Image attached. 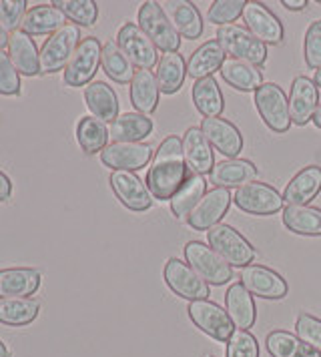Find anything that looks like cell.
Listing matches in <instances>:
<instances>
[{
    "label": "cell",
    "mask_w": 321,
    "mask_h": 357,
    "mask_svg": "<svg viewBox=\"0 0 321 357\" xmlns=\"http://www.w3.org/2000/svg\"><path fill=\"white\" fill-rule=\"evenodd\" d=\"M189 177V167L183 155V143L177 135H169L153 155L147 173V187L153 199L171 201Z\"/></svg>",
    "instance_id": "1"
},
{
    "label": "cell",
    "mask_w": 321,
    "mask_h": 357,
    "mask_svg": "<svg viewBox=\"0 0 321 357\" xmlns=\"http://www.w3.org/2000/svg\"><path fill=\"white\" fill-rule=\"evenodd\" d=\"M139 26L153 45L163 52H177L181 47V34L177 33L171 18L167 17L165 8L159 2L149 0L139 8Z\"/></svg>",
    "instance_id": "2"
},
{
    "label": "cell",
    "mask_w": 321,
    "mask_h": 357,
    "mask_svg": "<svg viewBox=\"0 0 321 357\" xmlns=\"http://www.w3.org/2000/svg\"><path fill=\"white\" fill-rule=\"evenodd\" d=\"M217 43L221 45L225 54H229L235 61H245L255 66H261L267 61V47L261 40H257L247 29L237 24L219 26Z\"/></svg>",
    "instance_id": "3"
},
{
    "label": "cell",
    "mask_w": 321,
    "mask_h": 357,
    "mask_svg": "<svg viewBox=\"0 0 321 357\" xmlns=\"http://www.w3.org/2000/svg\"><path fill=\"white\" fill-rule=\"evenodd\" d=\"M79 45L80 29L75 24H66L61 31L50 34L40 49V75L64 70Z\"/></svg>",
    "instance_id": "4"
},
{
    "label": "cell",
    "mask_w": 321,
    "mask_h": 357,
    "mask_svg": "<svg viewBox=\"0 0 321 357\" xmlns=\"http://www.w3.org/2000/svg\"><path fill=\"white\" fill-rule=\"evenodd\" d=\"M103 59V45L96 36H87L80 40V45L75 50L73 59L64 68V84L70 89L89 86L95 79L96 70L100 66Z\"/></svg>",
    "instance_id": "5"
},
{
    "label": "cell",
    "mask_w": 321,
    "mask_h": 357,
    "mask_svg": "<svg viewBox=\"0 0 321 357\" xmlns=\"http://www.w3.org/2000/svg\"><path fill=\"white\" fill-rule=\"evenodd\" d=\"M209 247H213L231 267H247L255 259V249L231 225H215L207 231Z\"/></svg>",
    "instance_id": "6"
},
{
    "label": "cell",
    "mask_w": 321,
    "mask_h": 357,
    "mask_svg": "<svg viewBox=\"0 0 321 357\" xmlns=\"http://www.w3.org/2000/svg\"><path fill=\"white\" fill-rule=\"evenodd\" d=\"M185 261L209 285H225L233 279V267L203 241H189L185 245Z\"/></svg>",
    "instance_id": "7"
},
{
    "label": "cell",
    "mask_w": 321,
    "mask_h": 357,
    "mask_svg": "<svg viewBox=\"0 0 321 357\" xmlns=\"http://www.w3.org/2000/svg\"><path fill=\"white\" fill-rule=\"evenodd\" d=\"M255 107L263 123L273 132H288L291 129L289 98L275 82H263L255 91Z\"/></svg>",
    "instance_id": "8"
},
{
    "label": "cell",
    "mask_w": 321,
    "mask_h": 357,
    "mask_svg": "<svg viewBox=\"0 0 321 357\" xmlns=\"http://www.w3.org/2000/svg\"><path fill=\"white\" fill-rule=\"evenodd\" d=\"M163 277H165V283L169 285V289L175 295H179L181 299L201 301V299H207L211 295L207 281L201 279V275L193 269L187 261L171 257L165 263Z\"/></svg>",
    "instance_id": "9"
},
{
    "label": "cell",
    "mask_w": 321,
    "mask_h": 357,
    "mask_svg": "<svg viewBox=\"0 0 321 357\" xmlns=\"http://www.w3.org/2000/svg\"><path fill=\"white\" fill-rule=\"evenodd\" d=\"M233 203L241 211L249 213V215L267 217V215H275L277 211H281L285 201H283V195H279L277 189H273L271 185L253 181L235 191Z\"/></svg>",
    "instance_id": "10"
},
{
    "label": "cell",
    "mask_w": 321,
    "mask_h": 357,
    "mask_svg": "<svg viewBox=\"0 0 321 357\" xmlns=\"http://www.w3.org/2000/svg\"><path fill=\"white\" fill-rule=\"evenodd\" d=\"M117 45L127 54L133 66H137L139 70H151L159 63L157 47L135 22H125L121 26V31L117 34Z\"/></svg>",
    "instance_id": "11"
},
{
    "label": "cell",
    "mask_w": 321,
    "mask_h": 357,
    "mask_svg": "<svg viewBox=\"0 0 321 357\" xmlns=\"http://www.w3.org/2000/svg\"><path fill=\"white\" fill-rule=\"evenodd\" d=\"M187 311H189V317H191L193 324L215 341L227 343L229 337L233 335V331H235V325L229 319V313L221 305H217V303H213L209 299L191 301Z\"/></svg>",
    "instance_id": "12"
},
{
    "label": "cell",
    "mask_w": 321,
    "mask_h": 357,
    "mask_svg": "<svg viewBox=\"0 0 321 357\" xmlns=\"http://www.w3.org/2000/svg\"><path fill=\"white\" fill-rule=\"evenodd\" d=\"M231 203H233V195L229 193V189L215 187V189L207 191V195L199 201V205L187 217V223L195 231H209L221 223Z\"/></svg>",
    "instance_id": "13"
},
{
    "label": "cell",
    "mask_w": 321,
    "mask_h": 357,
    "mask_svg": "<svg viewBox=\"0 0 321 357\" xmlns=\"http://www.w3.org/2000/svg\"><path fill=\"white\" fill-rule=\"evenodd\" d=\"M243 20H245V29L265 47L267 45L277 47L283 43V24L263 2H247L243 10Z\"/></svg>",
    "instance_id": "14"
},
{
    "label": "cell",
    "mask_w": 321,
    "mask_h": 357,
    "mask_svg": "<svg viewBox=\"0 0 321 357\" xmlns=\"http://www.w3.org/2000/svg\"><path fill=\"white\" fill-rule=\"evenodd\" d=\"M241 283L251 295H257L261 299H283L289 291L288 281L265 265L243 267Z\"/></svg>",
    "instance_id": "15"
},
{
    "label": "cell",
    "mask_w": 321,
    "mask_h": 357,
    "mask_svg": "<svg viewBox=\"0 0 321 357\" xmlns=\"http://www.w3.org/2000/svg\"><path fill=\"white\" fill-rule=\"evenodd\" d=\"M109 183H111V189L114 191L117 199L130 211L141 213L153 207V195H151L147 183H143L135 173L112 171Z\"/></svg>",
    "instance_id": "16"
},
{
    "label": "cell",
    "mask_w": 321,
    "mask_h": 357,
    "mask_svg": "<svg viewBox=\"0 0 321 357\" xmlns=\"http://www.w3.org/2000/svg\"><path fill=\"white\" fill-rule=\"evenodd\" d=\"M153 159V149L144 143H111L100 153V161L112 171H139Z\"/></svg>",
    "instance_id": "17"
},
{
    "label": "cell",
    "mask_w": 321,
    "mask_h": 357,
    "mask_svg": "<svg viewBox=\"0 0 321 357\" xmlns=\"http://www.w3.org/2000/svg\"><path fill=\"white\" fill-rule=\"evenodd\" d=\"M201 130L215 151L229 159H237L243 151V135L241 130L223 116H209L201 121Z\"/></svg>",
    "instance_id": "18"
},
{
    "label": "cell",
    "mask_w": 321,
    "mask_h": 357,
    "mask_svg": "<svg viewBox=\"0 0 321 357\" xmlns=\"http://www.w3.org/2000/svg\"><path fill=\"white\" fill-rule=\"evenodd\" d=\"M320 107V91L318 84L309 81L307 77H297L291 82L289 91V113L291 123L304 127L309 121H313V114Z\"/></svg>",
    "instance_id": "19"
},
{
    "label": "cell",
    "mask_w": 321,
    "mask_h": 357,
    "mask_svg": "<svg viewBox=\"0 0 321 357\" xmlns=\"http://www.w3.org/2000/svg\"><path fill=\"white\" fill-rule=\"evenodd\" d=\"M181 143H183V155H185V162H187L189 171L195 175H207V173L211 175V171L215 169L213 146L207 141L201 127L187 129Z\"/></svg>",
    "instance_id": "20"
},
{
    "label": "cell",
    "mask_w": 321,
    "mask_h": 357,
    "mask_svg": "<svg viewBox=\"0 0 321 357\" xmlns=\"http://www.w3.org/2000/svg\"><path fill=\"white\" fill-rule=\"evenodd\" d=\"M225 311L229 319L241 331H249L257 319V307L253 295L245 289L243 283H233L225 293Z\"/></svg>",
    "instance_id": "21"
},
{
    "label": "cell",
    "mask_w": 321,
    "mask_h": 357,
    "mask_svg": "<svg viewBox=\"0 0 321 357\" xmlns=\"http://www.w3.org/2000/svg\"><path fill=\"white\" fill-rule=\"evenodd\" d=\"M43 275L32 267L0 269V299L2 297H31L38 291Z\"/></svg>",
    "instance_id": "22"
},
{
    "label": "cell",
    "mask_w": 321,
    "mask_h": 357,
    "mask_svg": "<svg viewBox=\"0 0 321 357\" xmlns=\"http://www.w3.org/2000/svg\"><path fill=\"white\" fill-rule=\"evenodd\" d=\"M321 191V167L309 165L295 173L283 191V201L288 205H309Z\"/></svg>",
    "instance_id": "23"
},
{
    "label": "cell",
    "mask_w": 321,
    "mask_h": 357,
    "mask_svg": "<svg viewBox=\"0 0 321 357\" xmlns=\"http://www.w3.org/2000/svg\"><path fill=\"white\" fill-rule=\"evenodd\" d=\"M8 56L16 66L18 75L36 77L40 75V52L36 50L34 38L22 31H16L8 36Z\"/></svg>",
    "instance_id": "24"
},
{
    "label": "cell",
    "mask_w": 321,
    "mask_h": 357,
    "mask_svg": "<svg viewBox=\"0 0 321 357\" xmlns=\"http://www.w3.org/2000/svg\"><path fill=\"white\" fill-rule=\"evenodd\" d=\"M167 13V17L171 18L177 33L181 34L187 40H195L203 34V18L199 8L189 2V0H169L165 4H160Z\"/></svg>",
    "instance_id": "25"
},
{
    "label": "cell",
    "mask_w": 321,
    "mask_h": 357,
    "mask_svg": "<svg viewBox=\"0 0 321 357\" xmlns=\"http://www.w3.org/2000/svg\"><path fill=\"white\" fill-rule=\"evenodd\" d=\"M257 178V167L251 161L245 159H225L217 162L215 169L211 171V183H215L221 189L231 187H243L249 185Z\"/></svg>",
    "instance_id": "26"
},
{
    "label": "cell",
    "mask_w": 321,
    "mask_h": 357,
    "mask_svg": "<svg viewBox=\"0 0 321 357\" xmlns=\"http://www.w3.org/2000/svg\"><path fill=\"white\" fill-rule=\"evenodd\" d=\"M225 63V50L217 40H207L205 45H201L199 49L191 54V59L187 61V77H191L195 81H203L211 79L215 73L221 70Z\"/></svg>",
    "instance_id": "27"
},
{
    "label": "cell",
    "mask_w": 321,
    "mask_h": 357,
    "mask_svg": "<svg viewBox=\"0 0 321 357\" xmlns=\"http://www.w3.org/2000/svg\"><path fill=\"white\" fill-rule=\"evenodd\" d=\"M130 105L141 114L155 113L159 107L160 89L157 77L151 70H135V77L130 81Z\"/></svg>",
    "instance_id": "28"
},
{
    "label": "cell",
    "mask_w": 321,
    "mask_h": 357,
    "mask_svg": "<svg viewBox=\"0 0 321 357\" xmlns=\"http://www.w3.org/2000/svg\"><path fill=\"white\" fill-rule=\"evenodd\" d=\"M84 102L93 116L103 123H114L119 119V97L107 82L95 81L84 89Z\"/></svg>",
    "instance_id": "29"
},
{
    "label": "cell",
    "mask_w": 321,
    "mask_h": 357,
    "mask_svg": "<svg viewBox=\"0 0 321 357\" xmlns=\"http://www.w3.org/2000/svg\"><path fill=\"white\" fill-rule=\"evenodd\" d=\"M66 26V17L63 13L52 6V4H38L29 8L27 17L22 20L20 31L29 36H40V34H54Z\"/></svg>",
    "instance_id": "30"
},
{
    "label": "cell",
    "mask_w": 321,
    "mask_h": 357,
    "mask_svg": "<svg viewBox=\"0 0 321 357\" xmlns=\"http://www.w3.org/2000/svg\"><path fill=\"white\" fill-rule=\"evenodd\" d=\"M221 77L227 84H231L233 89L243 91V93H255L257 89L263 84V73L261 66L245 63V61H235V59H225L221 66Z\"/></svg>",
    "instance_id": "31"
},
{
    "label": "cell",
    "mask_w": 321,
    "mask_h": 357,
    "mask_svg": "<svg viewBox=\"0 0 321 357\" xmlns=\"http://www.w3.org/2000/svg\"><path fill=\"white\" fill-rule=\"evenodd\" d=\"M153 132V121L141 113L121 114L109 127L114 143H141Z\"/></svg>",
    "instance_id": "32"
},
{
    "label": "cell",
    "mask_w": 321,
    "mask_h": 357,
    "mask_svg": "<svg viewBox=\"0 0 321 357\" xmlns=\"http://www.w3.org/2000/svg\"><path fill=\"white\" fill-rule=\"evenodd\" d=\"M207 195V181L203 178V175H195L189 173L187 181L183 183V187L177 191L171 203V211L177 219L187 221V217L191 215V211L199 205V201Z\"/></svg>",
    "instance_id": "33"
},
{
    "label": "cell",
    "mask_w": 321,
    "mask_h": 357,
    "mask_svg": "<svg viewBox=\"0 0 321 357\" xmlns=\"http://www.w3.org/2000/svg\"><path fill=\"white\" fill-rule=\"evenodd\" d=\"M40 313V303L32 297H2L0 299V324L8 327L31 325Z\"/></svg>",
    "instance_id": "34"
},
{
    "label": "cell",
    "mask_w": 321,
    "mask_h": 357,
    "mask_svg": "<svg viewBox=\"0 0 321 357\" xmlns=\"http://www.w3.org/2000/svg\"><path fill=\"white\" fill-rule=\"evenodd\" d=\"M157 82H159L160 93L165 95H173L177 93L183 82L187 79V63L183 59V54L179 52H165L157 63Z\"/></svg>",
    "instance_id": "35"
},
{
    "label": "cell",
    "mask_w": 321,
    "mask_h": 357,
    "mask_svg": "<svg viewBox=\"0 0 321 357\" xmlns=\"http://www.w3.org/2000/svg\"><path fill=\"white\" fill-rule=\"evenodd\" d=\"M265 347L271 357H321V351L315 347L283 329L271 331L265 340Z\"/></svg>",
    "instance_id": "36"
},
{
    "label": "cell",
    "mask_w": 321,
    "mask_h": 357,
    "mask_svg": "<svg viewBox=\"0 0 321 357\" xmlns=\"http://www.w3.org/2000/svg\"><path fill=\"white\" fill-rule=\"evenodd\" d=\"M283 225L297 235L320 237L321 209L311 205H288L283 209Z\"/></svg>",
    "instance_id": "37"
},
{
    "label": "cell",
    "mask_w": 321,
    "mask_h": 357,
    "mask_svg": "<svg viewBox=\"0 0 321 357\" xmlns=\"http://www.w3.org/2000/svg\"><path fill=\"white\" fill-rule=\"evenodd\" d=\"M193 105L199 113L203 114V119L209 116H221L225 109V98L217 81L203 79V81H195L193 84Z\"/></svg>",
    "instance_id": "38"
},
{
    "label": "cell",
    "mask_w": 321,
    "mask_h": 357,
    "mask_svg": "<svg viewBox=\"0 0 321 357\" xmlns=\"http://www.w3.org/2000/svg\"><path fill=\"white\" fill-rule=\"evenodd\" d=\"M109 137L111 135L107 123H103L96 116H82L77 123V143L87 155L103 153L107 149Z\"/></svg>",
    "instance_id": "39"
},
{
    "label": "cell",
    "mask_w": 321,
    "mask_h": 357,
    "mask_svg": "<svg viewBox=\"0 0 321 357\" xmlns=\"http://www.w3.org/2000/svg\"><path fill=\"white\" fill-rule=\"evenodd\" d=\"M100 65H103V70L107 73V77L119 84H130L133 77H135L133 63L128 61L127 54L119 49V45L114 40H109L103 45Z\"/></svg>",
    "instance_id": "40"
},
{
    "label": "cell",
    "mask_w": 321,
    "mask_h": 357,
    "mask_svg": "<svg viewBox=\"0 0 321 357\" xmlns=\"http://www.w3.org/2000/svg\"><path fill=\"white\" fill-rule=\"evenodd\" d=\"M52 6H57L66 20H73L75 26H93L98 18V6L93 0H54Z\"/></svg>",
    "instance_id": "41"
},
{
    "label": "cell",
    "mask_w": 321,
    "mask_h": 357,
    "mask_svg": "<svg viewBox=\"0 0 321 357\" xmlns=\"http://www.w3.org/2000/svg\"><path fill=\"white\" fill-rule=\"evenodd\" d=\"M245 6H247L245 0H215L209 6L207 20L217 24V26H227V24L235 22L239 17H243Z\"/></svg>",
    "instance_id": "42"
},
{
    "label": "cell",
    "mask_w": 321,
    "mask_h": 357,
    "mask_svg": "<svg viewBox=\"0 0 321 357\" xmlns=\"http://www.w3.org/2000/svg\"><path fill=\"white\" fill-rule=\"evenodd\" d=\"M27 0H0V26L6 33H16L22 26V20L27 17Z\"/></svg>",
    "instance_id": "43"
},
{
    "label": "cell",
    "mask_w": 321,
    "mask_h": 357,
    "mask_svg": "<svg viewBox=\"0 0 321 357\" xmlns=\"http://www.w3.org/2000/svg\"><path fill=\"white\" fill-rule=\"evenodd\" d=\"M225 357H259V343L255 335L249 331H233V335L227 341Z\"/></svg>",
    "instance_id": "44"
},
{
    "label": "cell",
    "mask_w": 321,
    "mask_h": 357,
    "mask_svg": "<svg viewBox=\"0 0 321 357\" xmlns=\"http://www.w3.org/2000/svg\"><path fill=\"white\" fill-rule=\"evenodd\" d=\"M0 95L16 97L20 95V75L13 65L8 52L0 49Z\"/></svg>",
    "instance_id": "45"
},
{
    "label": "cell",
    "mask_w": 321,
    "mask_h": 357,
    "mask_svg": "<svg viewBox=\"0 0 321 357\" xmlns=\"http://www.w3.org/2000/svg\"><path fill=\"white\" fill-rule=\"evenodd\" d=\"M305 63L309 68L320 70L321 68V20H315L309 24L304 40Z\"/></svg>",
    "instance_id": "46"
},
{
    "label": "cell",
    "mask_w": 321,
    "mask_h": 357,
    "mask_svg": "<svg viewBox=\"0 0 321 357\" xmlns=\"http://www.w3.org/2000/svg\"><path fill=\"white\" fill-rule=\"evenodd\" d=\"M295 333L307 345L321 351V319L309 315V313H301L295 321Z\"/></svg>",
    "instance_id": "47"
},
{
    "label": "cell",
    "mask_w": 321,
    "mask_h": 357,
    "mask_svg": "<svg viewBox=\"0 0 321 357\" xmlns=\"http://www.w3.org/2000/svg\"><path fill=\"white\" fill-rule=\"evenodd\" d=\"M10 195H13V181L8 178L6 173L0 171V203L8 201Z\"/></svg>",
    "instance_id": "48"
},
{
    "label": "cell",
    "mask_w": 321,
    "mask_h": 357,
    "mask_svg": "<svg viewBox=\"0 0 321 357\" xmlns=\"http://www.w3.org/2000/svg\"><path fill=\"white\" fill-rule=\"evenodd\" d=\"M281 4L288 10H304L305 6H307V0H281Z\"/></svg>",
    "instance_id": "49"
},
{
    "label": "cell",
    "mask_w": 321,
    "mask_h": 357,
    "mask_svg": "<svg viewBox=\"0 0 321 357\" xmlns=\"http://www.w3.org/2000/svg\"><path fill=\"white\" fill-rule=\"evenodd\" d=\"M8 36H10V34L0 26V49H2V47H8Z\"/></svg>",
    "instance_id": "50"
},
{
    "label": "cell",
    "mask_w": 321,
    "mask_h": 357,
    "mask_svg": "<svg viewBox=\"0 0 321 357\" xmlns=\"http://www.w3.org/2000/svg\"><path fill=\"white\" fill-rule=\"evenodd\" d=\"M313 125H315L318 129H321V102L320 107H318V111H315V114H313Z\"/></svg>",
    "instance_id": "51"
},
{
    "label": "cell",
    "mask_w": 321,
    "mask_h": 357,
    "mask_svg": "<svg viewBox=\"0 0 321 357\" xmlns=\"http://www.w3.org/2000/svg\"><path fill=\"white\" fill-rule=\"evenodd\" d=\"M0 357H10V351H8V347L4 345V341H0Z\"/></svg>",
    "instance_id": "52"
},
{
    "label": "cell",
    "mask_w": 321,
    "mask_h": 357,
    "mask_svg": "<svg viewBox=\"0 0 321 357\" xmlns=\"http://www.w3.org/2000/svg\"><path fill=\"white\" fill-rule=\"evenodd\" d=\"M313 82L318 84V89H321V68H320V70H315V77H313Z\"/></svg>",
    "instance_id": "53"
},
{
    "label": "cell",
    "mask_w": 321,
    "mask_h": 357,
    "mask_svg": "<svg viewBox=\"0 0 321 357\" xmlns=\"http://www.w3.org/2000/svg\"><path fill=\"white\" fill-rule=\"evenodd\" d=\"M205 357H217V356H211V354H209V356H205Z\"/></svg>",
    "instance_id": "54"
},
{
    "label": "cell",
    "mask_w": 321,
    "mask_h": 357,
    "mask_svg": "<svg viewBox=\"0 0 321 357\" xmlns=\"http://www.w3.org/2000/svg\"><path fill=\"white\" fill-rule=\"evenodd\" d=\"M320 4H321V0H320Z\"/></svg>",
    "instance_id": "55"
}]
</instances>
